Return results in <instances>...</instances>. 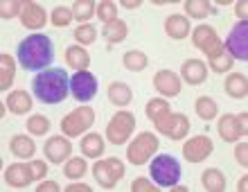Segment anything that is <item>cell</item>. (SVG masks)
Masks as SVG:
<instances>
[{
    "label": "cell",
    "instance_id": "6da1fadb",
    "mask_svg": "<svg viewBox=\"0 0 248 192\" xmlns=\"http://www.w3.org/2000/svg\"><path fill=\"white\" fill-rule=\"evenodd\" d=\"M32 86H34V95L43 104H59L70 91V77H68L63 68H46V70H41L34 77Z\"/></svg>",
    "mask_w": 248,
    "mask_h": 192
},
{
    "label": "cell",
    "instance_id": "7a4b0ae2",
    "mask_svg": "<svg viewBox=\"0 0 248 192\" xmlns=\"http://www.w3.org/2000/svg\"><path fill=\"white\" fill-rule=\"evenodd\" d=\"M54 59V48L50 36L32 34L20 41L18 46V64L25 70H46Z\"/></svg>",
    "mask_w": 248,
    "mask_h": 192
},
{
    "label": "cell",
    "instance_id": "3957f363",
    "mask_svg": "<svg viewBox=\"0 0 248 192\" xmlns=\"http://www.w3.org/2000/svg\"><path fill=\"white\" fill-rule=\"evenodd\" d=\"M149 172H151V179L163 188L176 186L178 179H181V165L170 154H160V156H156V159L151 160Z\"/></svg>",
    "mask_w": 248,
    "mask_h": 192
},
{
    "label": "cell",
    "instance_id": "277c9868",
    "mask_svg": "<svg viewBox=\"0 0 248 192\" xmlns=\"http://www.w3.org/2000/svg\"><path fill=\"white\" fill-rule=\"evenodd\" d=\"M158 147H160V140H158L156 133H149V131L138 133V138L126 149V160L131 165H144L158 152Z\"/></svg>",
    "mask_w": 248,
    "mask_h": 192
},
{
    "label": "cell",
    "instance_id": "5b68a950",
    "mask_svg": "<svg viewBox=\"0 0 248 192\" xmlns=\"http://www.w3.org/2000/svg\"><path fill=\"white\" fill-rule=\"evenodd\" d=\"M93 122H95V111L91 106H77L61 120V133H65V138H75L88 131Z\"/></svg>",
    "mask_w": 248,
    "mask_h": 192
},
{
    "label": "cell",
    "instance_id": "8992f818",
    "mask_svg": "<svg viewBox=\"0 0 248 192\" xmlns=\"http://www.w3.org/2000/svg\"><path fill=\"white\" fill-rule=\"evenodd\" d=\"M136 129V115L131 111H118L106 125V140L113 145H124Z\"/></svg>",
    "mask_w": 248,
    "mask_h": 192
},
{
    "label": "cell",
    "instance_id": "52a82bcc",
    "mask_svg": "<svg viewBox=\"0 0 248 192\" xmlns=\"http://www.w3.org/2000/svg\"><path fill=\"white\" fill-rule=\"evenodd\" d=\"M124 172L126 170H124V163L120 159H104L93 165V176L104 190H111V188L118 186V181L124 176Z\"/></svg>",
    "mask_w": 248,
    "mask_h": 192
},
{
    "label": "cell",
    "instance_id": "ba28073f",
    "mask_svg": "<svg viewBox=\"0 0 248 192\" xmlns=\"http://www.w3.org/2000/svg\"><path fill=\"white\" fill-rule=\"evenodd\" d=\"M154 125L160 133H165L170 140H181L187 136L189 131V120L185 118L183 113H165L158 120H154Z\"/></svg>",
    "mask_w": 248,
    "mask_h": 192
},
{
    "label": "cell",
    "instance_id": "9c48e42d",
    "mask_svg": "<svg viewBox=\"0 0 248 192\" xmlns=\"http://www.w3.org/2000/svg\"><path fill=\"white\" fill-rule=\"evenodd\" d=\"M246 120H248L246 113H239V115L226 113V115H221L219 122H217V131H219L221 140H226V143H235V140L244 138V136H246V129H248Z\"/></svg>",
    "mask_w": 248,
    "mask_h": 192
},
{
    "label": "cell",
    "instance_id": "30bf717a",
    "mask_svg": "<svg viewBox=\"0 0 248 192\" xmlns=\"http://www.w3.org/2000/svg\"><path fill=\"white\" fill-rule=\"evenodd\" d=\"M192 43H194V48L203 50L208 59H212V57H217L219 52H223L221 39H219V34L215 32V27H210V25L196 27L194 34H192Z\"/></svg>",
    "mask_w": 248,
    "mask_h": 192
},
{
    "label": "cell",
    "instance_id": "8fae6325",
    "mask_svg": "<svg viewBox=\"0 0 248 192\" xmlns=\"http://www.w3.org/2000/svg\"><path fill=\"white\" fill-rule=\"evenodd\" d=\"M246 32H248V23L246 20H239L232 32L228 34V39L223 43V50L232 57V59H248V41H246Z\"/></svg>",
    "mask_w": 248,
    "mask_h": 192
},
{
    "label": "cell",
    "instance_id": "7c38bea8",
    "mask_svg": "<svg viewBox=\"0 0 248 192\" xmlns=\"http://www.w3.org/2000/svg\"><path fill=\"white\" fill-rule=\"evenodd\" d=\"M70 93L75 99L79 102H88V99L95 97L97 93V80L95 75H91L88 70H79L70 77Z\"/></svg>",
    "mask_w": 248,
    "mask_h": 192
},
{
    "label": "cell",
    "instance_id": "4fadbf2b",
    "mask_svg": "<svg viewBox=\"0 0 248 192\" xmlns=\"http://www.w3.org/2000/svg\"><path fill=\"white\" fill-rule=\"evenodd\" d=\"M215 152V145L208 136H194L183 145V156L189 163H201Z\"/></svg>",
    "mask_w": 248,
    "mask_h": 192
},
{
    "label": "cell",
    "instance_id": "5bb4252c",
    "mask_svg": "<svg viewBox=\"0 0 248 192\" xmlns=\"http://www.w3.org/2000/svg\"><path fill=\"white\" fill-rule=\"evenodd\" d=\"M43 152H46V159L50 160V163H63V160L70 159L72 145L65 136H52V138L46 143Z\"/></svg>",
    "mask_w": 248,
    "mask_h": 192
},
{
    "label": "cell",
    "instance_id": "9a60e30c",
    "mask_svg": "<svg viewBox=\"0 0 248 192\" xmlns=\"http://www.w3.org/2000/svg\"><path fill=\"white\" fill-rule=\"evenodd\" d=\"M154 88H156L163 97H176V95L181 93V80H178V75L171 73V70H158V73L154 75Z\"/></svg>",
    "mask_w": 248,
    "mask_h": 192
},
{
    "label": "cell",
    "instance_id": "2e32d148",
    "mask_svg": "<svg viewBox=\"0 0 248 192\" xmlns=\"http://www.w3.org/2000/svg\"><path fill=\"white\" fill-rule=\"evenodd\" d=\"M46 20H47V14H46V9H43L39 2L27 0L25 5H23V12H20V23H23L27 30H39V27L46 25Z\"/></svg>",
    "mask_w": 248,
    "mask_h": 192
},
{
    "label": "cell",
    "instance_id": "e0dca14e",
    "mask_svg": "<svg viewBox=\"0 0 248 192\" xmlns=\"http://www.w3.org/2000/svg\"><path fill=\"white\" fill-rule=\"evenodd\" d=\"M181 80H185L192 86H199V84H203V81L208 80V68L199 59H187L181 66Z\"/></svg>",
    "mask_w": 248,
    "mask_h": 192
},
{
    "label": "cell",
    "instance_id": "ac0fdd59",
    "mask_svg": "<svg viewBox=\"0 0 248 192\" xmlns=\"http://www.w3.org/2000/svg\"><path fill=\"white\" fill-rule=\"evenodd\" d=\"M5 181L12 188H27L34 181L32 170H30V163H14L5 170Z\"/></svg>",
    "mask_w": 248,
    "mask_h": 192
},
{
    "label": "cell",
    "instance_id": "d6986e66",
    "mask_svg": "<svg viewBox=\"0 0 248 192\" xmlns=\"http://www.w3.org/2000/svg\"><path fill=\"white\" fill-rule=\"evenodd\" d=\"M223 88H226V93H228L232 99H244L248 95V80H246V75H242V73L228 75V77H226Z\"/></svg>",
    "mask_w": 248,
    "mask_h": 192
},
{
    "label": "cell",
    "instance_id": "ffe728a7",
    "mask_svg": "<svg viewBox=\"0 0 248 192\" xmlns=\"http://www.w3.org/2000/svg\"><path fill=\"white\" fill-rule=\"evenodd\" d=\"M165 32H167V36H171V39H185L189 34V20L185 18V16H178V14H174V16H170V18L165 20Z\"/></svg>",
    "mask_w": 248,
    "mask_h": 192
},
{
    "label": "cell",
    "instance_id": "44dd1931",
    "mask_svg": "<svg viewBox=\"0 0 248 192\" xmlns=\"http://www.w3.org/2000/svg\"><path fill=\"white\" fill-rule=\"evenodd\" d=\"M7 109L12 113H16V115L30 113L32 111V97H30L27 91H14V93H9V97H7Z\"/></svg>",
    "mask_w": 248,
    "mask_h": 192
},
{
    "label": "cell",
    "instance_id": "7402d4cb",
    "mask_svg": "<svg viewBox=\"0 0 248 192\" xmlns=\"http://www.w3.org/2000/svg\"><path fill=\"white\" fill-rule=\"evenodd\" d=\"M65 64L75 70H88V64H91V57L81 46H70L65 50Z\"/></svg>",
    "mask_w": 248,
    "mask_h": 192
},
{
    "label": "cell",
    "instance_id": "603a6c76",
    "mask_svg": "<svg viewBox=\"0 0 248 192\" xmlns=\"http://www.w3.org/2000/svg\"><path fill=\"white\" fill-rule=\"evenodd\" d=\"M9 149L18 159H32L34 152H36V145L30 136H14L12 143H9Z\"/></svg>",
    "mask_w": 248,
    "mask_h": 192
},
{
    "label": "cell",
    "instance_id": "cb8c5ba5",
    "mask_svg": "<svg viewBox=\"0 0 248 192\" xmlns=\"http://www.w3.org/2000/svg\"><path fill=\"white\" fill-rule=\"evenodd\" d=\"M201 183L208 192H223L226 190V176L217 167H208L201 176Z\"/></svg>",
    "mask_w": 248,
    "mask_h": 192
},
{
    "label": "cell",
    "instance_id": "d4e9b609",
    "mask_svg": "<svg viewBox=\"0 0 248 192\" xmlns=\"http://www.w3.org/2000/svg\"><path fill=\"white\" fill-rule=\"evenodd\" d=\"M81 152L88 159H99L102 152H104V138L99 133H88L81 138Z\"/></svg>",
    "mask_w": 248,
    "mask_h": 192
},
{
    "label": "cell",
    "instance_id": "484cf974",
    "mask_svg": "<svg viewBox=\"0 0 248 192\" xmlns=\"http://www.w3.org/2000/svg\"><path fill=\"white\" fill-rule=\"evenodd\" d=\"M133 99V93H131V88L122 81H113L111 86H108V102L115 106H126Z\"/></svg>",
    "mask_w": 248,
    "mask_h": 192
},
{
    "label": "cell",
    "instance_id": "4316f807",
    "mask_svg": "<svg viewBox=\"0 0 248 192\" xmlns=\"http://www.w3.org/2000/svg\"><path fill=\"white\" fill-rule=\"evenodd\" d=\"M14 77H16V61H14L12 54H2L0 57V88L7 91L12 86Z\"/></svg>",
    "mask_w": 248,
    "mask_h": 192
},
{
    "label": "cell",
    "instance_id": "83f0119b",
    "mask_svg": "<svg viewBox=\"0 0 248 192\" xmlns=\"http://www.w3.org/2000/svg\"><path fill=\"white\" fill-rule=\"evenodd\" d=\"M122 64L126 70H131V73H140V70L147 68L149 59H147V54H144L142 50H129V52H124Z\"/></svg>",
    "mask_w": 248,
    "mask_h": 192
},
{
    "label": "cell",
    "instance_id": "f1b7e54d",
    "mask_svg": "<svg viewBox=\"0 0 248 192\" xmlns=\"http://www.w3.org/2000/svg\"><path fill=\"white\" fill-rule=\"evenodd\" d=\"M185 12L192 18H205V16L217 12V7L212 2H208V0H185Z\"/></svg>",
    "mask_w": 248,
    "mask_h": 192
},
{
    "label": "cell",
    "instance_id": "f546056e",
    "mask_svg": "<svg viewBox=\"0 0 248 192\" xmlns=\"http://www.w3.org/2000/svg\"><path fill=\"white\" fill-rule=\"evenodd\" d=\"M126 34H129V27L124 20H113V23L104 25V39L108 43H120V41L126 39Z\"/></svg>",
    "mask_w": 248,
    "mask_h": 192
},
{
    "label": "cell",
    "instance_id": "4dcf8cb0",
    "mask_svg": "<svg viewBox=\"0 0 248 192\" xmlns=\"http://www.w3.org/2000/svg\"><path fill=\"white\" fill-rule=\"evenodd\" d=\"M194 109H196V115H199V118H203L205 122H208V120H215L217 118V111H219L217 102L212 97H208V95H203V97L196 99Z\"/></svg>",
    "mask_w": 248,
    "mask_h": 192
},
{
    "label": "cell",
    "instance_id": "1f68e13d",
    "mask_svg": "<svg viewBox=\"0 0 248 192\" xmlns=\"http://www.w3.org/2000/svg\"><path fill=\"white\" fill-rule=\"evenodd\" d=\"M93 14H97V5L93 0H77V2H72V18L88 23L93 18Z\"/></svg>",
    "mask_w": 248,
    "mask_h": 192
},
{
    "label": "cell",
    "instance_id": "d6a6232c",
    "mask_svg": "<svg viewBox=\"0 0 248 192\" xmlns=\"http://www.w3.org/2000/svg\"><path fill=\"white\" fill-rule=\"evenodd\" d=\"M27 131L34 133V136H46L50 131V120L46 115H41V113H34L27 118Z\"/></svg>",
    "mask_w": 248,
    "mask_h": 192
},
{
    "label": "cell",
    "instance_id": "836d02e7",
    "mask_svg": "<svg viewBox=\"0 0 248 192\" xmlns=\"http://www.w3.org/2000/svg\"><path fill=\"white\" fill-rule=\"evenodd\" d=\"M144 113H147V118L154 122V120H158L160 115L170 113V102H167V99H163V97L151 99L149 104H147V109H144Z\"/></svg>",
    "mask_w": 248,
    "mask_h": 192
},
{
    "label": "cell",
    "instance_id": "e575fe53",
    "mask_svg": "<svg viewBox=\"0 0 248 192\" xmlns=\"http://www.w3.org/2000/svg\"><path fill=\"white\" fill-rule=\"evenodd\" d=\"M86 172H88V165H86L84 159H70L68 163H65V167H63V174L70 181L72 179H81Z\"/></svg>",
    "mask_w": 248,
    "mask_h": 192
},
{
    "label": "cell",
    "instance_id": "d590c367",
    "mask_svg": "<svg viewBox=\"0 0 248 192\" xmlns=\"http://www.w3.org/2000/svg\"><path fill=\"white\" fill-rule=\"evenodd\" d=\"M97 16L102 23H113V20H118V5L113 2V0H104V2H99L97 5Z\"/></svg>",
    "mask_w": 248,
    "mask_h": 192
},
{
    "label": "cell",
    "instance_id": "8d00e7d4",
    "mask_svg": "<svg viewBox=\"0 0 248 192\" xmlns=\"http://www.w3.org/2000/svg\"><path fill=\"white\" fill-rule=\"evenodd\" d=\"M232 64H235V61H232V57H230L226 50L210 59V68H212L215 73H228L230 68H232Z\"/></svg>",
    "mask_w": 248,
    "mask_h": 192
},
{
    "label": "cell",
    "instance_id": "74e56055",
    "mask_svg": "<svg viewBox=\"0 0 248 192\" xmlns=\"http://www.w3.org/2000/svg\"><path fill=\"white\" fill-rule=\"evenodd\" d=\"M75 39H77V43H81V48H84L97 39V32H95V27H93L91 23H84V25H79L77 30H75Z\"/></svg>",
    "mask_w": 248,
    "mask_h": 192
},
{
    "label": "cell",
    "instance_id": "f35d334b",
    "mask_svg": "<svg viewBox=\"0 0 248 192\" xmlns=\"http://www.w3.org/2000/svg\"><path fill=\"white\" fill-rule=\"evenodd\" d=\"M23 5H25V2H20V0H2V2H0V16H2V18H12L16 14L20 16Z\"/></svg>",
    "mask_w": 248,
    "mask_h": 192
},
{
    "label": "cell",
    "instance_id": "ab89813d",
    "mask_svg": "<svg viewBox=\"0 0 248 192\" xmlns=\"http://www.w3.org/2000/svg\"><path fill=\"white\" fill-rule=\"evenodd\" d=\"M70 20H72L70 7H57V9H52V25L65 27V25H70Z\"/></svg>",
    "mask_w": 248,
    "mask_h": 192
},
{
    "label": "cell",
    "instance_id": "60d3db41",
    "mask_svg": "<svg viewBox=\"0 0 248 192\" xmlns=\"http://www.w3.org/2000/svg\"><path fill=\"white\" fill-rule=\"evenodd\" d=\"M131 190L133 192H158L160 188H154V183L147 179H136L131 183Z\"/></svg>",
    "mask_w": 248,
    "mask_h": 192
},
{
    "label": "cell",
    "instance_id": "b9f144b4",
    "mask_svg": "<svg viewBox=\"0 0 248 192\" xmlns=\"http://www.w3.org/2000/svg\"><path fill=\"white\" fill-rule=\"evenodd\" d=\"M30 170H32L34 181H39V179H43V176H46L47 165H46V160H32V163H30Z\"/></svg>",
    "mask_w": 248,
    "mask_h": 192
},
{
    "label": "cell",
    "instance_id": "7bdbcfd3",
    "mask_svg": "<svg viewBox=\"0 0 248 192\" xmlns=\"http://www.w3.org/2000/svg\"><path fill=\"white\" fill-rule=\"evenodd\" d=\"M235 159H237V163H239L242 167L248 165V145H246V143H239V145H237Z\"/></svg>",
    "mask_w": 248,
    "mask_h": 192
},
{
    "label": "cell",
    "instance_id": "ee69618b",
    "mask_svg": "<svg viewBox=\"0 0 248 192\" xmlns=\"http://www.w3.org/2000/svg\"><path fill=\"white\" fill-rule=\"evenodd\" d=\"M61 190L59 186H57V181H43L39 188H36V192H57Z\"/></svg>",
    "mask_w": 248,
    "mask_h": 192
},
{
    "label": "cell",
    "instance_id": "f6af8a7d",
    "mask_svg": "<svg viewBox=\"0 0 248 192\" xmlns=\"http://www.w3.org/2000/svg\"><path fill=\"white\" fill-rule=\"evenodd\" d=\"M93 188H88L86 183H70V186L65 188V192H91Z\"/></svg>",
    "mask_w": 248,
    "mask_h": 192
},
{
    "label": "cell",
    "instance_id": "bcb514c9",
    "mask_svg": "<svg viewBox=\"0 0 248 192\" xmlns=\"http://www.w3.org/2000/svg\"><path fill=\"white\" fill-rule=\"evenodd\" d=\"M237 16H239V18L242 20H246V14H248V9H246V2H244V0H239V2H237Z\"/></svg>",
    "mask_w": 248,
    "mask_h": 192
},
{
    "label": "cell",
    "instance_id": "7dc6e473",
    "mask_svg": "<svg viewBox=\"0 0 248 192\" xmlns=\"http://www.w3.org/2000/svg\"><path fill=\"white\" fill-rule=\"evenodd\" d=\"M120 7H126V9H136V7H142V0H122Z\"/></svg>",
    "mask_w": 248,
    "mask_h": 192
},
{
    "label": "cell",
    "instance_id": "c3c4849f",
    "mask_svg": "<svg viewBox=\"0 0 248 192\" xmlns=\"http://www.w3.org/2000/svg\"><path fill=\"white\" fill-rule=\"evenodd\" d=\"M246 186H248V179L244 176V179L239 181V188H237V190H239V192H246Z\"/></svg>",
    "mask_w": 248,
    "mask_h": 192
}]
</instances>
